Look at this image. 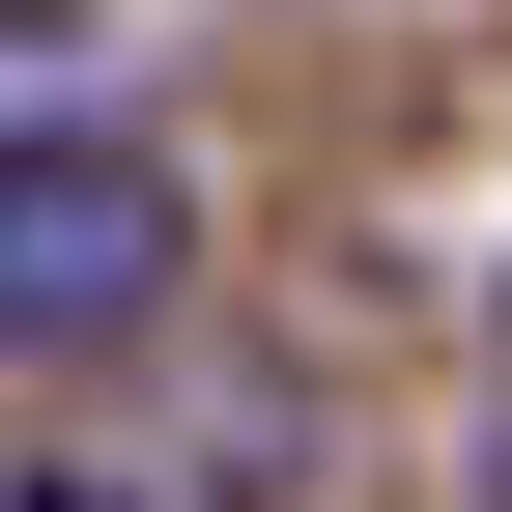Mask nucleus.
Here are the masks:
<instances>
[{
	"label": "nucleus",
	"instance_id": "f03ea898",
	"mask_svg": "<svg viewBox=\"0 0 512 512\" xmlns=\"http://www.w3.org/2000/svg\"><path fill=\"white\" fill-rule=\"evenodd\" d=\"M86 86H114V57L57 29V0H0V171H29V143H57V114H86Z\"/></svg>",
	"mask_w": 512,
	"mask_h": 512
},
{
	"label": "nucleus",
	"instance_id": "f257e3e1",
	"mask_svg": "<svg viewBox=\"0 0 512 512\" xmlns=\"http://www.w3.org/2000/svg\"><path fill=\"white\" fill-rule=\"evenodd\" d=\"M171 285H200V200H171V143H114V114H57L29 171H0V370H143Z\"/></svg>",
	"mask_w": 512,
	"mask_h": 512
}]
</instances>
